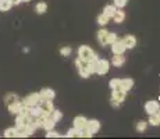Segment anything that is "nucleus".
Instances as JSON below:
<instances>
[{"instance_id":"7","label":"nucleus","mask_w":160,"mask_h":139,"mask_svg":"<svg viewBox=\"0 0 160 139\" xmlns=\"http://www.w3.org/2000/svg\"><path fill=\"white\" fill-rule=\"evenodd\" d=\"M127 50L122 39H117L114 43H112V52L113 54H124V52Z\"/></svg>"},{"instance_id":"34","label":"nucleus","mask_w":160,"mask_h":139,"mask_svg":"<svg viewBox=\"0 0 160 139\" xmlns=\"http://www.w3.org/2000/svg\"><path fill=\"white\" fill-rule=\"evenodd\" d=\"M118 85H120V78H113L112 81L109 82V86L112 89H114V88H118Z\"/></svg>"},{"instance_id":"22","label":"nucleus","mask_w":160,"mask_h":139,"mask_svg":"<svg viewBox=\"0 0 160 139\" xmlns=\"http://www.w3.org/2000/svg\"><path fill=\"white\" fill-rule=\"evenodd\" d=\"M116 11H117V7H116L114 4H107L106 7L103 8V14H106L109 18H112L113 15H114Z\"/></svg>"},{"instance_id":"31","label":"nucleus","mask_w":160,"mask_h":139,"mask_svg":"<svg viewBox=\"0 0 160 139\" xmlns=\"http://www.w3.org/2000/svg\"><path fill=\"white\" fill-rule=\"evenodd\" d=\"M60 54L63 56V57H68V56L71 54V47H68V46H66V47H61L60 49Z\"/></svg>"},{"instance_id":"36","label":"nucleus","mask_w":160,"mask_h":139,"mask_svg":"<svg viewBox=\"0 0 160 139\" xmlns=\"http://www.w3.org/2000/svg\"><path fill=\"white\" fill-rule=\"evenodd\" d=\"M31 0H22V3H29Z\"/></svg>"},{"instance_id":"30","label":"nucleus","mask_w":160,"mask_h":139,"mask_svg":"<svg viewBox=\"0 0 160 139\" xmlns=\"http://www.w3.org/2000/svg\"><path fill=\"white\" fill-rule=\"evenodd\" d=\"M75 137H79V131H78V129L71 128V129H68V131H67L66 138H75Z\"/></svg>"},{"instance_id":"33","label":"nucleus","mask_w":160,"mask_h":139,"mask_svg":"<svg viewBox=\"0 0 160 139\" xmlns=\"http://www.w3.org/2000/svg\"><path fill=\"white\" fill-rule=\"evenodd\" d=\"M127 3H128V0H114V6L117 8L125 7V6H127Z\"/></svg>"},{"instance_id":"14","label":"nucleus","mask_w":160,"mask_h":139,"mask_svg":"<svg viewBox=\"0 0 160 139\" xmlns=\"http://www.w3.org/2000/svg\"><path fill=\"white\" fill-rule=\"evenodd\" d=\"M132 86H134V79H132V78H122V79H120L118 88H121L122 91L130 92L132 89Z\"/></svg>"},{"instance_id":"2","label":"nucleus","mask_w":160,"mask_h":139,"mask_svg":"<svg viewBox=\"0 0 160 139\" xmlns=\"http://www.w3.org/2000/svg\"><path fill=\"white\" fill-rule=\"evenodd\" d=\"M78 58H81L82 61H96L99 57L92 50V47H89L87 45H82L78 47Z\"/></svg>"},{"instance_id":"8","label":"nucleus","mask_w":160,"mask_h":139,"mask_svg":"<svg viewBox=\"0 0 160 139\" xmlns=\"http://www.w3.org/2000/svg\"><path fill=\"white\" fill-rule=\"evenodd\" d=\"M160 109V103L158 100H149V102H146L145 103V111H146V114H155V113H158Z\"/></svg>"},{"instance_id":"17","label":"nucleus","mask_w":160,"mask_h":139,"mask_svg":"<svg viewBox=\"0 0 160 139\" xmlns=\"http://www.w3.org/2000/svg\"><path fill=\"white\" fill-rule=\"evenodd\" d=\"M112 18L116 24H121V22H124V20H125V13L122 10H118V8H117V11L114 13V15H113Z\"/></svg>"},{"instance_id":"12","label":"nucleus","mask_w":160,"mask_h":139,"mask_svg":"<svg viewBox=\"0 0 160 139\" xmlns=\"http://www.w3.org/2000/svg\"><path fill=\"white\" fill-rule=\"evenodd\" d=\"M87 122H88V120L85 118L84 116H77L75 118H74V128L81 131V129L87 128Z\"/></svg>"},{"instance_id":"21","label":"nucleus","mask_w":160,"mask_h":139,"mask_svg":"<svg viewBox=\"0 0 160 139\" xmlns=\"http://www.w3.org/2000/svg\"><path fill=\"white\" fill-rule=\"evenodd\" d=\"M106 36H107V31L104 28L98 31V41H99L100 46H106Z\"/></svg>"},{"instance_id":"24","label":"nucleus","mask_w":160,"mask_h":139,"mask_svg":"<svg viewBox=\"0 0 160 139\" xmlns=\"http://www.w3.org/2000/svg\"><path fill=\"white\" fill-rule=\"evenodd\" d=\"M13 7V4H11V0H0V11H8L10 8Z\"/></svg>"},{"instance_id":"4","label":"nucleus","mask_w":160,"mask_h":139,"mask_svg":"<svg viewBox=\"0 0 160 139\" xmlns=\"http://www.w3.org/2000/svg\"><path fill=\"white\" fill-rule=\"evenodd\" d=\"M110 70V63L106 58H98L96 60V74L99 75H106Z\"/></svg>"},{"instance_id":"37","label":"nucleus","mask_w":160,"mask_h":139,"mask_svg":"<svg viewBox=\"0 0 160 139\" xmlns=\"http://www.w3.org/2000/svg\"><path fill=\"white\" fill-rule=\"evenodd\" d=\"M159 114H160V109H159Z\"/></svg>"},{"instance_id":"35","label":"nucleus","mask_w":160,"mask_h":139,"mask_svg":"<svg viewBox=\"0 0 160 139\" xmlns=\"http://www.w3.org/2000/svg\"><path fill=\"white\" fill-rule=\"evenodd\" d=\"M22 3V0H11V4L13 6H20Z\"/></svg>"},{"instance_id":"5","label":"nucleus","mask_w":160,"mask_h":139,"mask_svg":"<svg viewBox=\"0 0 160 139\" xmlns=\"http://www.w3.org/2000/svg\"><path fill=\"white\" fill-rule=\"evenodd\" d=\"M21 102H22V104H25V106H28V107L38 106L39 102H41V95L33 92V93H29L27 97H24V100H21Z\"/></svg>"},{"instance_id":"29","label":"nucleus","mask_w":160,"mask_h":139,"mask_svg":"<svg viewBox=\"0 0 160 139\" xmlns=\"http://www.w3.org/2000/svg\"><path fill=\"white\" fill-rule=\"evenodd\" d=\"M87 68L91 75L92 74H96V61H87Z\"/></svg>"},{"instance_id":"3","label":"nucleus","mask_w":160,"mask_h":139,"mask_svg":"<svg viewBox=\"0 0 160 139\" xmlns=\"http://www.w3.org/2000/svg\"><path fill=\"white\" fill-rule=\"evenodd\" d=\"M125 96H127V92L122 91L121 88L112 89V104L114 107H118L125 100Z\"/></svg>"},{"instance_id":"20","label":"nucleus","mask_w":160,"mask_h":139,"mask_svg":"<svg viewBox=\"0 0 160 139\" xmlns=\"http://www.w3.org/2000/svg\"><path fill=\"white\" fill-rule=\"evenodd\" d=\"M54 125H56V122H54L53 120L50 118V117H46L43 121H42V128L46 129V131H49V129H53Z\"/></svg>"},{"instance_id":"23","label":"nucleus","mask_w":160,"mask_h":139,"mask_svg":"<svg viewBox=\"0 0 160 139\" xmlns=\"http://www.w3.org/2000/svg\"><path fill=\"white\" fill-rule=\"evenodd\" d=\"M49 117H50L52 120H53L54 122H58L61 118H63V113H61L60 110H57V109H54L53 111H52L50 114H49Z\"/></svg>"},{"instance_id":"18","label":"nucleus","mask_w":160,"mask_h":139,"mask_svg":"<svg viewBox=\"0 0 160 139\" xmlns=\"http://www.w3.org/2000/svg\"><path fill=\"white\" fill-rule=\"evenodd\" d=\"M148 124H150L152 127H159L160 125V114H159V111L158 113H155V114H150Z\"/></svg>"},{"instance_id":"11","label":"nucleus","mask_w":160,"mask_h":139,"mask_svg":"<svg viewBox=\"0 0 160 139\" xmlns=\"http://www.w3.org/2000/svg\"><path fill=\"white\" fill-rule=\"evenodd\" d=\"M39 95H41V100H53V99L56 97V92L50 88L42 89V91L39 92Z\"/></svg>"},{"instance_id":"25","label":"nucleus","mask_w":160,"mask_h":139,"mask_svg":"<svg viewBox=\"0 0 160 139\" xmlns=\"http://www.w3.org/2000/svg\"><path fill=\"white\" fill-rule=\"evenodd\" d=\"M109 21H110V18L107 17L106 14H103V13L98 17V24H99L100 27H106L107 24H109Z\"/></svg>"},{"instance_id":"1","label":"nucleus","mask_w":160,"mask_h":139,"mask_svg":"<svg viewBox=\"0 0 160 139\" xmlns=\"http://www.w3.org/2000/svg\"><path fill=\"white\" fill-rule=\"evenodd\" d=\"M4 104L7 106V109L11 114H17L21 104H22V102L20 100V97L15 93H7L4 96Z\"/></svg>"},{"instance_id":"9","label":"nucleus","mask_w":160,"mask_h":139,"mask_svg":"<svg viewBox=\"0 0 160 139\" xmlns=\"http://www.w3.org/2000/svg\"><path fill=\"white\" fill-rule=\"evenodd\" d=\"M29 121H31L29 116H20V114H17V118H15V128L17 129L25 128V127H28Z\"/></svg>"},{"instance_id":"32","label":"nucleus","mask_w":160,"mask_h":139,"mask_svg":"<svg viewBox=\"0 0 160 139\" xmlns=\"http://www.w3.org/2000/svg\"><path fill=\"white\" fill-rule=\"evenodd\" d=\"M48 134H46V138H60V134H58L57 131H54V129H49V131H46Z\"/></svg>"},{"instance_id":"28","label":"nucleus","mask_w":160,"mask_h":139,"mask_svg":"<svg viewBox=\"0 0 160 139\" xmlns=\"http://www.w3.org/2000/svg\"><path fill=\"white\" fill-rule=\"evenodd\" d=\"M117 33L114 32H107V36H106V45H112V43H114L117 41Z\"/></svg>"},{"instance_id":"13","label":"nucleus","mask_w":160,"mask_h":139,"mask_svg":"<svg viewBox=\"0 0 160 139\" xmlns=\"http://www.w3.org/2000/svg\"><path fill=\"white\" fill-rule=\"evenodd\" d=\"M87 128H88V131L91 132L92 135L98 134V132H99V129H100V122L98 121V120H88Z\"/></svg>"},{"instance_id":"27","label":"nucleus","mask_w":160,"mask_h":139,"mask_svg":"<svg viewBox=\"0 0 160 139\" xmlns=\"http://www.w3.org/2000/svg\"><path fill=\"white\" fill-rule=\"evenodd\" d=\"M146 128H148V121H143V120H139L137 122V127H135V129L138 132H145Z\"/></svg>"},{"instance_id":"15","label":"nucleus","mask_w":160,"mask_h":139,"mask_svg":"<svg viewBox=\"0 0 160 139\" xmlns=\"http://www.w3.org/2000/svg\"><path fill=\"white\" fill-rule=\"evenodd\" d=\"M122 42H124L127 49H134L135 46H137V38H135L134 35H125L124 38H122Z\"/></svg>"},{"instance_id":"19","label":"nucleus","mask_w":160,"mask_h":139,"mask_svg":"<svg viewBox=\"0 0 160 139\" xmlns=\"http://www.w3.org/2000/svg\"><path fill=\"white\" fill-rule=\"evenodd\" d=\"M35 11H36V14H39V15L45 14L46 11H48V3H45V2H39V3H36V6H35Z\"/></svg>"},{"instance_id":"6","label":"nucleus","mask_w":160,"mask_h":139,"mask_svg":"<svg viewBox=\"0 0 160 139\" xmlns=\"http://www.w3.org/2000/svg\"><path fill=\"white\" fill-rule=\"evenodd\" d=\"M75 66H77V70H78V74L81 78H88V77L91 75V74L88 72V68H87V61H82L81 58H77Z\"/></svg>"},{"instance_id":"26","label":"nucleus","mask_w":160,"mask_h":139,"mask_svg":"<svg viewBox=\"0 0 160 139\" xmlns=\"http://www.w3.org/2000/svg\"><path fill=\"white\" fill-rule=\"evenodd\" d=\"M17 134H18V131H17L15 127H13V128H7L4 131V137L6 138H17Z\"/></svg>"},{"instance_id":"10","label":"nucleus","mask_w":160,"mask_h":139,"mask_svg":"<svg viewBox=\"0 0 160 139\" xmlns=\"http://www.w3.org/2000/svg\"><path fill=\"white\" fill-rule=\"evenodd\" d=\"M38 106L41 107L42 111H43L45 114H50L52 111L54 110V104H53V102L52 100H41Z\"/></svg>"},{"instance_id":"16","label":"nucleus","mask_w":160,"mask_h":139,"mask_svg":"<svg viewBox=\"0 0 160 139\" xmlns=\"http://www.w3.org/2000/svg\"><path fill=\"white\" fill-rule=\"evenodd\" d=\"M125 63V57L124 54H114L112 58V64L114 67H122Z\"/></svg>"}]
</instances>
